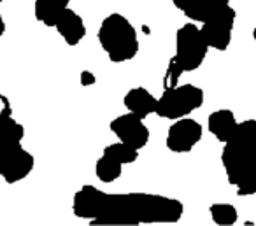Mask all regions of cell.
Here are the masks:
<instances>
[{"label":"cell","instance_id":"22","mask_svg":"<svg viewBox=\"0 0 256 226\" xmlns=\"http://www.w3.org/2000/svg\"><path fill=\"white\" fill-rule=\"evenodd\" d=\"M4 34H6V22L2 18V14H0V37L4 36Z\"/></svg>","mask_w":256,"mask_h":226},{"label":"cell","instance_id":"12","mask_svg":"<svg viewBox=\"0 0 256 226\" xmlns=\"http://www.w3.org/2000/svg\"><path fill=\"white\" fill-rule=\"evenodd\" d=\"M123 104L130 112L137 114L142 120H146L148 116L154 114L158 109L156 96H153V93L146 88H132L124 95Z\"/></svg>","mask_w":256,"mask_h":226},{"label":"cell","instance_id":"16","mask_svg":"<svg viewBox=\"0 0 256 226\" xmlns=\"http://www.w3.org/2000/svg\"><path fill=\"white\" fill-rule=\"evenodd\" d=\"M121 172H123V165L106 154H102V158H98L95 163V176L102 182H112V180L120 179Z\"/></svg>","mask_w":256,"mask_h":226},{"label":"cell","instance_id":"20","mask_svg":"<svg viewBox=\"0 0 256 226\" xmlns=\"http://www.w3.org/2000/svg\"><path fill=\"white\" fill-rule=\"evenodd\" d=\"M95 82H96V78L93 72H90V70L81 72V86H93Z\"/></svg>","mask_w":256,"mask_h":226},{"label":"cell","instance_id":"17","mask_svg":"<svg viewBox=\"0 0 256 226\" xmlns=\"http://www.w3.org/2000/svg\"><path fill=\"white\" fill-rule=\"evenodd\" d=\"M104 154L109 156V158L120 162L121 165H130V163H136L139 158V149L132 148V146L124 144V142H114L109 144L104 149Z\"/></svg>","mask_w":256,"mask_h":226},{"label":"cell","instance_id":"11","mask_svg":"<svg viewBox=\"0 0 256 226\" xmlns=\"http://www.w3.org/2000/svg\"><path fill=\"white\" fill-rule=\"evenodd\" d=\"M56 32L62 36V39L65 40V44L68 46H78L82 40V37L86 36V26L82 18L72 9H65L64 14L58 18L56 25H54Z\"/></svg>","mask_w":256,"mask_h":226},{"label":"cell","instance_id":"8","mask_svg":"<svg viewBox=\"0 0 256 226\" xmlns=\"http://www.w3.org/2000/svg\"><path fill=\"white\" fill-rule=\"evenodd\" d=\"M110 132L124 144L136 149H142L150 142V128L144 124V120L137 114L130 112L121 114L116 120L110 121Z\"/></svg>","mask_w":256,"mask_h":226},{"label":"cell","instance_id":"24","mask_svg":"<svg viewBox=\"0 0 256 226\" xmlns=\"http://www.w3.org/2000/svg\"><path fill=\"white\" fill-rule=\"evenodd\" d=\"M0 2H4V0H0Z\"/></svg>","mask_w":256,"mask_h":226},{"label":"cell","instance_id":"6","mask_svg":"<svg viewBox=\"0 0 256 226\" xmlns=\"http://www.w3.org/2000/svg\"><path fill=\"white\" fill-rule=\"evenodd\" d=\"M235 18H237L235 9L226 6V8L216 11L209 20H206L202 23L200 32H202L206 42L209 44V48L218 51H224L230 46Z\"/></svg>","mask_w":256,"mask_h":226},{"label":"cell","instance_id":"21","mask_svg":"<svg viewBox=\"0 0 256 226\" xmlns=\"http://www.w3.org/2000/svg\"><path fill=\"white\" fill-rule=\"evenodd\" d=\"M209 2H210V6L214 8V11H220V9L230 6V0H209Z\"/></svg>","mask_w":256,"mask_h":226},{"label":"cell","instance_id":"9","mask_svg":"<svg viewBox=\"0 0 256 226\" xmlns=\"http://www.w3.org/2000/svg\"><path fill=\"white\" fill-rule=\"evenodd\" d=\"M202 124L192 118H181L170 124L167 132V148L172 152H190L200 140H202Z\"/></svg>","mask_w":256,"mask_h":226},{"label":"cell","instance_id":"1","mask_svg":"<svg viewBox=\"0 0 256 226\" xmlns=\"http://www.w3.org/2000/svg\"><path fill=\"white\" fill-rule=\"evenodd\" d=\"M184 214V205L176 198L151 193H107L102 212L90 224H153L178 222Z\"/></svg>","mask_w":256,"mask_h":226},{"label":"cell","instance_id":"4","mask_svg":"<svg viewBox=\"0 0 256 226\" xmlns=\"http://www.w3.org/2000/svg\"><path fill=\"white\" fill-rule=\"evenodd\" d=\"M102 50L114 64H124L139 53V37L134 25L120 12H112L100 23L96 34Z\"/></svg>","mask_w":256,"mask_h":226},{"label":"cell","instance_id":"10","mask_svg":"<svg viewBox=\"0 0 256 226\" xmlns=\"http://www.w3.org/2000/svg\"><path fill=\"white\" fill-rule=\"evenodd\" d=\"M107 200V193L100 191L95 186H82L72 200V212L79 219H95L102 212Z\"/></svg>","mask_w":256,"mask_h":226},{"label":"cell","instance_id":"13","mask_svg":"<svg viewBox=\"0 0 256 226\" xmlns=\"http://www.w3.org/2000/svg\"><path fill=\"white\" fill-rule=\"evenodd\" d=\"M207 124H209V132L221 142L230 140V137L234 135L235 128H237V120H235V114L230 109H220L214 110L212 114H209L207 118Z\"/></svg>","mask_w":256,"mask_h":226},{"label":"cell","instance_id":"14","mask_svg":"<svg viewBox=\"0 0 256 226\" xmlns=\"http://www.w3.org/2000/svg\"><path fill=\"white\" fill-rule=\"evenodd\" d=\"M70 0H36L34 4V14L39 23L44 26L56 25L58 18L64 14V11L68 8Z\"/></svg>","mask_w":256,"mask_h":226},{"label":"cell","instance_id":"7","mask_svg":"<svg viewBox=\"0 0 256 226\" xmlns=\"http://www.w3.org/2000/svg\"><path fill=\"white\" fill-rule=\"evenodd\" d=\"M25 128L12 116L0 118V176L11 166V163L25 151L22 140Z\"/></svg>","mask_w":256,"mask_h":226},{"label":"cell","instance_id":"5","mask_svg":"<svg viewBox=\"0 0 256 226\" xmlns=\"http://www.w3.org/2000/svg\"><path fill=\"white\" fill-rule=\"evenodd\" d=\"M204 106V90L195 84L165 88L158 98L156 114L164 120H181Z\"/></svg>","mask_w":256,"mask_h":226},{"label":"cell","instance_id":"18","mask_svg":"<svg viewBox=\"0 0 256 226\" xmlns=\"http://www.w3.org/2000/svg\"><path fill=\"white\" fill-rule=\"evenodd\" d=\"M209 212L212 221L220 226H232L238 219L237 208L232 204H212L209 207Z\"/></svg>","mask_w":256,"mask_h":226},{"label":"cell","instance_id":"2","mask_svg":"<svg viewBox=\"0 0 256 226\" xmlns=\"http://www.w3.org/2000/svg\"><path fill=\"white\" fill-rule=\"evenodd\" d=\"M221 163L237 194L249 196L256 193V120L237 123L230 140L224 142Z\"/></svg>","mask_w":256,"mask_h":226},{"label":"cell","instance_id":"19","mask_svg":"<svg viewBox=\"0 0 256 226\" xmlns=\"http://www.w3.org/2000/svg\"><path fill=\"white\" fill-rule=\"evenodd\" d=\"M6 116H12V107L8 96L0 93V118H6Z\"/></svg>","mask_w":256,"mask_h":226},{"label":"cell","instance_id":"3","mask_svg":"<svg viewBox=\"0 0 256 226\" xmlns=\"http://www.w3.org/2000/svg\"><path fill=\"white\" fill-rule=\"evenodd\" d=\"M200 28L195 23H186L176 34V54L168 62L167 74H165V88H174L184 72H193L204 64L209 51Z\"/></svg>","mask_w":256,"mask_h":226},{"label":"cell","instance_id":"23","mask_svg":"<svg viewBox=\"0 0 256 226\" xmlns=\"http://www.w3.org/2000/svg\"><path fill=\"white\" fill-rule=\"evenodd\" d=\"M252 39L256 40V25H254V28H252Z\"/></svg>","mask_w":256,"mask_h":226},{"label":"cell","instance_id":"15","mask_svg":"<svg viewBox=\"0 0 256 226\" xmlns=\"http://www.w3.org/2000/svg\"><path fill=\"white\" fill-rule=\"evenodd\" d=\"M172 2L186 18L196 23H204L216 12L209 0H172Z\"/></svg>","mask_w":256,"mask_h":226}]
</instances>
